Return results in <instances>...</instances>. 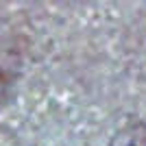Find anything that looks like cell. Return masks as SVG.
<instances>
[{"mask_svg": "<svg viewBox=\"0 0 146 146\" xmlns=\"http://www.w3.org/2000/svg\"><path fill=\"white\" fill-rule=\"evenodd\" d=\"M109 146H146V122L127 124L111 137Z\"/></svg>", "mask_w": 146, "mask_h": 146, "instance_id": "cell-1", "label": "cell"}, {"mask_svg": "<svg viewBox=\"0 0 146 146\" xmlns=\"http://www.w3.org/2000/svg\"><path fill=\"white\" fill-rule=\"evenodd\" d=\"M7 92H9V76H7L5 70H0V105L5 103Z\"/></svg>", "mask_w": 146, "mask_h": 146, "instance_id": "cell-2", "label": "cell"}]
</instances>
